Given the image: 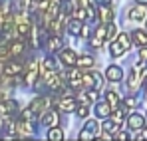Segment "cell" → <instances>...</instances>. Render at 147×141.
Returning <instances> with one entry per match:
<instances>
[{
  "label": "cell",
  "instance_id": "cell-1",
  "mask_svg": "<svg viewBox=\"0 0 147 141\" xmlns=\"http://www.w3.org/2000/svg\"><path fill=\"white\" fill-rule=\"evenodd\" d=\"M131 48V38H129V34H119L115 40H111V46H109V54L113 56V58H119L123 56L127 50Z\"/></svg>",
  "mask_w": 147,
  "mask_h": 141
},
{
  "label": "cell",
  "instance_id": "cell-2",
  "mask_svg": "<svg viewBox=\"0 0 147 141\" xmlns=\"http://www.w3.org/2000/svg\"><path fill=\"white\" fill-rule=\"evenodd\" d=\"M44 84L50 92H60L64 88L62 84V78L58 76V72H44Z\"/></svg>",
  "mask_w": 147,
  "mask_h": 141
},
{
  "label": "cell",
  "instance_id": "cell-3",
  "mask_svg": "<svg viewBox=\"0 0 147 141\" xmlns=\"http://www.w3.org/2000/svg\"><path fill=\"white\" fill-rule=\"evenodd\" d=\"M82 82H84L86 88H96V90L101 88V76L96 74V72H88V74H84V76H82Z\"/></svg>",
  "mask_w": 147,
  "mask_h": 141
},
{
  "label": "cell",
  "instance_id": "cell-4",
  "mask_svg": "<svg viewBox=\"0 0 147 141\" xmlns=\"http://www.w3.org/2000/svg\"><path fill=\"white\" fill-rule=\"evenodd\" d=\"M54 105H56L60 111H66V113L76 111V99H74V97H60V99L54 101Z\"/></svg>",
  "mask_w": 147,
  "mask_h": 141
},
{
  "label": "cell",
  "instance_id": "cell-5",
  "mask_svg": "<svg viewBox=\"0 0 147 141\" xmlns=\"http://www.w3.org/2000/svg\"><path fill=\"white\" fill-rule=\"evenodd\" d=\"M22 68H24V66H22L20 62L10 60V62H6V64L2 66V74H4V76H12V78H14V76H18V74L22 72Z\"/></svg>",
  "mask_w": 147,
  "mask_h": 141
},
{
  "label": "cell",
  "instance_id": "cell-6",
  "mask_svg": "<svg viewBox=\"0 0 147 141\" xmlns=\"http://www.w3.org/2000/svg\"><path fill=\"white\" fill-rule=\"evenodd\" d=\"M60 60H62V64H66L68 68H74V66H76V62H78V56H76V52H74V50L66 48V50H62V52H60Z\"/></svg>",
  "mask_w": 147,
  "mask_h": 141
},
{
  "label": "cell",
  "instance_id": "cell-7",
  "mask_svg": "<svg viewBox=\"0 0 147 141\" xmlns=\"http://www.w3.org/2000/svg\"><path fill=\"white\" fill-rule=\"evenodd\" d=\"M127 125H129V129L139 131V129H143V127H145V117H143V115H139V113H131V115L127 117Z\"/></svg>",
  "mask_w": 147,
  "mask_h": 141
},
{
  "label": "cell",
  "instance_id": "cell-8",
  "mask_svg": "<svg viewBox=\"0 0 147 141\" xmlns=\"http://www.w3.org/2000/svg\"><path fill=\"white\" fill-rule=\"evenodd\" d=\"M60 123V115L54 111V109H46L44 113H42V125H46V127H56Z\"/></svg>",
  "mask_w": 147,
  "mask_h": 141
},
{
  "label": "cell",
  "instance_id": "cell-9",
  "mask_svg": "<svg viewBox=\"0 0 147 141\" xmlns=\"http://www.w3.org/2000/svg\"><path fill=\"white\" fill-rule=\"evenodd\" d=\"M145 16H147L145 4H137L135 8L129 10V20H133V22H141V20H145Z\"/></svg>",
  "mask_w": 147,
  "mask_h": 141
},
{
  "label": "cell",
  "instance_id": "cell-10",
  "mask_svg": "<svg viewBox=\"0 0 147 141\" xmlns=\"http://www.w3.org/2000/svg\"><path fill=\"white\" fill-rule=\"evenodd\" d=\"M16 111V103L12 99H0V117H10Z\"/></svg>",
  "mask_w": 147,
  "mask_h": 141
},
{
  "label": "cell",
  "instance_id": "cell-11",
  "mask_svg": "<svg viewBox=\"0 0 147 141\" xmlns=\"http://www.w3.org/2000/svg\"><path fill=\"white\" fill-rule=\"evenodd\" d=\"M46 107H48V99H44V97H38V99H34V101L30 103V109H32L36 115H42V113L46 111Z\"/></svg>",
  "mask_w": 147,
  "mask_h": 141
},
{
  "label": "cell",
  "instance_id": "cell-12",
  "mask_svg": "<svg viewBox=\"0 0 147 141\" xmlns=\"http://www.w3.org/2000/svg\"><path fill=\"white\" fill-rule=\"evenodd\" d=\"M68 32L72 36H82V32H84V20H80V18L70 20L68 22Z\"/></svg>",
  "mask_w": 147,
  "mask_h": 141
},
{
  "label": "cell",
  "instance_id": "cell-13",
  "mask_svg": "<svg viewBox=\"0 0 147 141\" xmlns=\"http://www.w3.org/2000/svg\"><path fill=\"white\" fill-rule=\"evenodd\" d=\"M105 78L109 80V82H119L123 78V72L119 66H109L107 68V72H105Z\"/></svg>",
  "mask_w": 147,
  "mask_h": 141
},
{
  "label": "cell",
  "instance_id": "cell-14",
  "mask_svg": "<svg viewBox=\"0 0 147 141\" xmlns=\"http://www.w3.org/2000/svg\"><path fill=\"white\" fill-rule=\"evenodd\" d=\"M62 46H64V42H62L60 36H50L48 40H46V48H48V52H58V50H62Z\"/></svg>",
  "mask_w": 147,
  "mask_h": 141
},
{
  "label": "cell",
  "instance_id": "cell-15",
  "mask_svg": "<svg viewBox=\"0 0 147 141\" xmlns=\"http://www.w3.org/2000/svg\"><path fill=\"white\" fill-rule=\"evenodd\" d=\"M119 125H121V123H117V121H113V119H105L101 127H103V131H107V133H111V135L115 137L117 131H119Z\"/></svg>",
  "mask_w": 147,
  "mask_h": 141
},
{
  "label": "cell",
  "instance_id": "cell-16",
  "mask_svg": "<svg viewBox=\"0 0 147 141\" xmlns=\"http://www.w3.org/2000/svg\"><path fill=\"white\" fill-rule=\"evenodd\" d=\"M96 115L101 119H105L107 115H111V105L107 103V101H103V103H98L96 105Z\"/></svg>",
  "mask_w": 147,
  "mask_h": 141
},
{
  "label": "cell",
  "instance_id": "cell-17",
  "mask_svg": "<svg viewBox=\"0 0 147 141\" xmlns=\"http://www.w3.org/2000/svg\"><path fill=\"white\" fill-rule=\"evenodd\" d=\"M94 64H96L94 56H82V58H78V62H76V66H78V68H84V70L94 68Z\"/></svg>",
  "mask_w": 147,
  "mask_h": 141
},
{
  "label": "cell",
  "instance_id": "cell-18",
  "mask_svg": "<svg viewBox=\"0 0 147 141\" xmlns=\"http://www.w3.org/2000/svg\"><path fill=\"white\" fill-rule=\"evenodd\" d=\"M8 46H10V54H12V56H20V54H24L26 44L22 42V40H12Z\"/></svg>",
  "mask_w": 147,
  "mask_h": 141
},
{
  "label": "cell",
  "instance_id": "cell-19",
  "mask_svg": "<svg viewBox=\"0 0 147 141\" xmlns=\"http://www.w3.org/2000/svg\"><path fill=\"white\" fill-rule=\"evenodd\" d=\"M99 16H101V22L103 24H109L113 22V12H111V8L109 6H99Z\"/></svg>",
  "mask_w": 147,
  "mask_h": 141
},
{
  "label": "cell",
  "instance_id": "cell-20",
  "mask_svg": "<svg viewBox=\"0 0 147 141\" xmlns=\"http://www.w3.org/2000/svg\"><path fill=\"white\" fill-rule=\"evenodd\" d=\"M80 99H82V103H92V101H96L98 99V90L96 88H90V92H86V94L80 95Z\"/></svg>",
  "mask_w": 147,
  "mask_h": 141
},
{
  "label": "cell",
  "instance_id": "cell-21",
  "mask_svg": "<svg viewBox=\"0 0 147 141\" xmlns=\"http://www.w3.org/2000/svg\"><path fill=\"white\" fill-rule=\"evenodd\" d=\"M133 42L139 46H147V32L145 30H135L133 32Z\"/></svg>",
  "mask_w": 147,
  "mask_h": 141
},
{
  "label": "cell",
  "instance_id": "cell-22",
  "mask_svg": "<svg viewBox=\"0 0 147 141\" xmlns=\"http://www.w3.org/2000/svg\"><path fill=\"white\" fill-rule=\"evenodd\" d=\"M50 141H62L64 139V133H62V129L56 125V127H50V131H48V135H46Z\"/></svg>",
  "mask_w": 147,
  "mask_h": 141
},
{
  "label": "cell",
  "instance_id": "cell-23",
  "mask_svg": "<svg viewBox=\"0 0 147 141\" xmlns=\"http://www.w3.org/2000/svg\"><path fill=\"white\" fill-rule=\"evenodd\" d=\"M117 38V28H115V24L109 22L105 24V40H115Z\"/></svg>",
  "mask_w": 147,
  "mask_h": 141
},
{
  "label": "cell",
  "instance_id": "cell-24",
  "mask_svg": "<svg viewBox=\"0 0 147 141\" xmlns=\"http://www.w3.org/2000/svg\"><path fill=\"white\" fill-rule=\"evenodd\" d=\"M105 99H107V103H109L111 107H119V94L107 92V94H105Z\"/></svg>",
  "mask_w": 147,
  "mask_h": 141
},
{
  "label": "cell",
  "instance_id": "cell-25",
  "mask_svg": "<svg viewBox=\"0 0 147 141\" xmlns=\"http://www.w3.org/2000/svg\"><path fill=\"white\" fill-rule=\"evenodd\" d=\"M84 131H88V133H92V135H98V131H99L98 121H88L86 127H84Z\"/></svg>",
  "mask_w": 147,
  "mask_h": 141
},
{
  "label": "cell",
  "instance_id": "cell-26",
  "mask_svg": "<svg viewBox=\"0 0 147 141\" xmlns=\"http://www.w3.org/2000/svg\"><path fill=\"white\" fill-rule=\"evenodd\" d=\"M42 68H44V72H56V62L52 58H46L44 64H42Z\"/></svg>",
  "mask_w": 147,
  "mask_h": 141
},
{
  "label": "cell",
  "instance_id": "cell-27",
  "mask_svg": "<svg viewBox=\"0 0 147 141\" xmlns=\"http://www.w3.org/2000/svg\"><path fill=\"white\" fill-rule=\"evenodd\" d=\"M125 119V107H115V113H113V121L121 123Z\"/></svg>",
  "mask_w": 147,
  "mask_h": 141
},
{
  "label": "cell",
  "instance_id": "cell-28",
  "mask_svg": "<svg viewBox=\"0 0 147 141\" xmlns=\"http://www.w3.org/2000/svg\"><path fill=\"white\" fill-rule=\"evenodd\" d=\"M86 10H88V18L86 20H90V22H94L96 20V16H98V12H96V8L90 4V6H86Z\"/></svg>",
  "mask_w": 147,
  "mask_h": 141
},
{
  "label": "cell",
  "instance_id": "cell-29",
  "mask_svg": "<svg viewBox=\"0 0 147 141\" xmlns=\"http://www.w3.org/2000/svg\"><path fill=\"white\" fill-rule=\"evenodd\" d=\"M34 117H36V113H34L30 107H26L24 111H22V119H32V121H34Z\"/></svg>",
  "mask_w": 147,
  "mask_h": 141
},
{
  "label": "cell",
  "instance_id": "cell-30",
  "mask_svg": "<svg viewBox=\"0 0 147 141\" xmlns=\"http://www.w3.org/2000/svg\"><path fill=\"white\" fill-rule=\"evenodd\" d=\"M139 105V99H135V97H127L125 99V107H137Z\"/></svg>",
  "mask_w": 147,
  "mask_h": 141
},
{
  "label": "cell",
  "instance_id": "cell-31",
  "mask_svg": "<svg viewBox=\"0 0 147 141\" xmlns=\"http://www.w3.org/2000/svg\"><path fill=\"white\" fill-rule=\"evenodd\" d=\"M76 113H78V117H88V105L84 103L82 107H78V109H76Z\"/></svg>",
  "mask_w": 147,
  "mask_h": 141
},
{
  "label": "cell",
  "instance_id": "cell-32",
  "mask_svg": "<svg viewBox=\"0 0 147 141\" xmlns=\"http://www.w3.org/2000/svg\"><path fill=\"white\" fill-rule=\"evenodd\" d=\"M139 58H141L143 62H147V46H141V50H139Z\"/></svg>",
  "mask_w": 147,
  "mask_h": 141
},
{
  "label": "cell",
  "instance_id": "cell-33",
  "mask_svg": "<svg viewBox=\"0 0 147 141\" xmlns=\"http://www.w3.org/2000/svg\"><path fill=\"white\" fill-rule=\"evenodd\" d=\"M96 135H92V133H88V131H84L82 129V133H80V139H94Z\"/></svg>",
  "mask_w": 147,
  "mask_h": 141
},
{
  "label": "cell",
  "instance_id": "cell-34",
  "mask_svg": "<svg viewBox=\"0 0 147 141\" xmlns=\"http://www.w3.org/2000/svg\"><path fill=\"white\" fill-rule=\"evenodd\" d=\"M115 137H117V139H127V137H129V135H127V133H117V135H115Z\"/></svg>",
  "mask_w": 147,
  "mask_h": 141
},
{
  "label": "cell",
  "instance_id": "cell-35",
  "mask_svg": "<svg viewBox=\"0 0 147 141\" xmlns=\"http://www.w3.org/2000/svg\"><path fill=\"white\" fill-rule=\"evenodd\" d=\"M137 4H147V0H137Z\"/></svg>",
  "mask_w": 147,
  "mask_h": 141
},
{
  "label": "cell",
  "instance_id": "cell-36",
  "mask_svg": "<svg viewBox=\"0 0 147 141\" xmlns=\"http://www.w3.org/2000/svg\"><path fill=\"white\" fill-rule=\"evenodd\" d=\"M145 90H147V82H145Z\"/></svg>",
  "mask_w": 147,
  "mask_h": 141
}]
</instances>
